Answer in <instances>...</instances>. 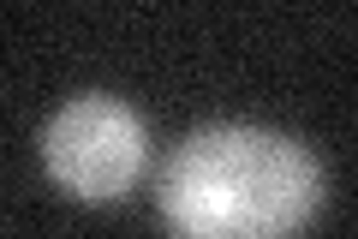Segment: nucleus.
<instances>
[{
	"label": "nucleus",
	"instance_id": "f257e3e1",
	"mask_svg": "<svg viewBox=\"0 0 358 239\" xmlns=\"http://www.w3.org/2000/svg\"><path fill=\"white\" fill-rule=\"evenodd\" d=\"M155 210L173 239H299L322 210V162L268 126H203L167 156Z\"/></svg>",
	"mask_w": 358,
	"mask_h": 239
},
{
	"label": "nucleus",
	"instance_id": "f03ea898",
	"mask_svg": "<svg viewBox=\"0 0 358 239\" xmlns=\"http://www.w3.org/2000/svg\"><path fill=\"white\" fill-rule=\"evenodd\" d=\"M42 168L78 203H114L143 179L150 126L120 96H72L42 126Z\"/></svg>",
	"mask_w": 358,
	"mask_h": 239
}]
</instances>
